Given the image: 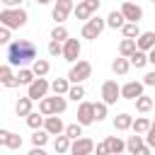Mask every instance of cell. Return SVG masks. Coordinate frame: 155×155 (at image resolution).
Here are the masks:
<instances>
[{"label":"cell","instance_id":"4fadbf2b","mask_svg":"<svg viewBox=\"0 0 155 155\" xmlns=\"http://www.w3.org/2000/svg\"><path fill=\"white\" fill-rule=\"evenodd\" d=\"M143 87H145L143 82H138V80H128V82L121 87V97H124V99H133V102H136L138 97H143Z\"/></svg>","mask_w":155,"mask_h":155},{"label":"cell","instance_id":"f907efd6","mask_svg":"<svg viewBox=\"0 0 155 155\" xmlns=\"http://www.w3.org/2000/svg\"><path fill=\"white\" fill-rule=\"evenodd\" d=\"M36 2H39V5H48L51 0H36Z\"/></svg>","mask_w":155,"mask_h":155},{"label":"cell","instance_id":"9c48e42d","mask_svg":"<svg viewBox=\"0 0 155 155\" xmlns=\"http://www.w3.org/2000/svg\"><path fill=\"white\" fill-rule=\"evenodd\" d=\"M94 121H97L94 119V104L92 102H80V107H78V124L80 126H90Z\"/></svg>","mask_w":155,"mask_h":155},{"label":"cell","instance_id":"484cf974","mask_svg":"<svg viewBox=\"0 0 155 155\" xmlns=\"http://www.w3.org/2000/svg\"><path fill=\"white\" fill-rule=\"evenodd\" d=\"M31 70H34V75H36V78H46V75H48V70H51V65H48V61H46V58H36V61L31 63Z\"/></svg>","mask_w":155,"mask_h":155},{"label":"cell","instance_id":"4dcf8cb0","mask_svg":"<svg viewBox=\"0 0 155 155\" xmlns=\"http://www.w3.org/2000/svg\"><path fill=\"white\" fill-rule=\"evenodd\" d=\"M121 34H124V39H138L143 31L138 29V24H136V22H126V24H124V29H121Z\"/></svg>","mask_w":155,"mask_h":155},{"label":"cell","instance_id":"277c9868","mask_svg":"<svg viewBox=\"0 0 155 155\" xmlns=\"http://www.w3.org/2000/svg\"><path fill=\"white\" fill-rule=\"evenodd\" d=\"M104 27H107V19H102V17H92V19H87L85 24H82V39H97L102 31H104Z\"/></svg>","mask_w":155,"mask_h":155},{"label":"cell","instance_id":"c3c4849f","mask_svg":"<svg viewBox=\"0 0 155 155\" xmlns=\"http://www.w3.org/2000/svg\"><path fill=\"white\" fill-rule=\"evenodd\" d=\"M29 155H46V150H44V148H31Z\"/></svg>","mask_w":155,"mask_h":155},{"label":"cell","instance_id":"f6af8a7d","mask_svg":"<svg viewBox=\"0 0 155 155\" xmlns=\"http://www.w3.org/2000/svg\"><path fill=\"white\" fill-rule=\"evenodd\" d=\"M143 85L153 87V85H155V73H145V75H143Z\"/></svg>","mask_w":155,"mask_h":155},{"label":"cell","instance_id":"83f0119b","mask_svg":"<svg viewBox=\"0 0 155 155\" xmlns=\"http://www.w3.org/2000/svg\"><path fill=\"white\" fill-rule=\"evenodd\" d=\"M70 36H68V29L63 27V24H56L53 29H51V41H58V44H65Z\"/></svg>","mask_w":155,"mask_h":155},{"label":"cell","instance_id":"7dc6e473","mask_svg":"<svg viewBox=\"0 0 155 155\" xmlns=\"http://www.w3.org/2000/svg\"><path fill=\"white\" fill-rule=\"evenodd\" d=\"M150 150H153V148H148V145H140V148H138L133 155H150Z\"/></svg>","mask_w":155,"mask_h":155},{"label":"cell","instance_id":"7a4b0ae2","mask_svg":"<svg viewBox=\"0 0 155 155\" xmlns=\"http://www.w3.org/2000/svg\"><path fill=\"white\" fill-rule=\"evenodd\" d=\"M27 19H29V15H27V10H22V7H17V10L5 7V10L0 12V22H2V27H7V29H19V27L27 24Z\"/></svg>","mask_w":155,"mask_h":155},{"label":"cell","instance_id":"ee69618b","mask_svg":"<svg viewBox=\"0 0 155 155\" xmlns=\"http://www.w3.org/2000/svg\"><path fill=\"white\" fill-rule=\"evenodd\" d=\"M0 44H7V46L12 44V41H10V29H7V27L0 29Z\"/></svg>","mask_w":155,"mask_h":155},{"label":"cell","instance_id":"d6a6232c","mask_svg":"<svg viewBox=\"0 0 155 155\" xmlns=\"http://www.w3.org/2000/svg\"><path fill=\"white\" fill-rule=\"evenodd\" d=\"M39 111L44 116H56V107H53V97H44L39 102Z\"/></svg>","mask_w":155,"mask_h":155},{"label":"cell","instance_id":"e0dca14e","mask_svg":"<svg viewBox=\"0 0 155 155\" xmlns=\"http://www.w3.org/2000/svg\"><path fill=\"white\" fill-rule=\"evenodd\" d=\"M0 82L5 87H17V75L12 73V65H2L0 68Z\"/></svg>","mask_w":155,"mask_h":155},{"label":"cell","instance_id":"ab89813d","mask_svg":"<svg viewBox=\"0 0 155 155\" xmlns=\"http://www.w3.org/2000/svg\"><path fill=\"white\" fill-rule=\"evenodd\" d=\"M107 107L109 104H104V102H94V119L97 121H104L107 119Z\"/></svg>","mask_w":155,"mask_h":155},{"label":"cell","instance_id":"5bb4252c","mask_svg":"<svg viewBox=\"0 0 155 155\" xmlns=\"http://www.w3.org/2000/svg\"><path fill=\"white\" fill-rule=\"evenodd\" d=\"M0 145H2V148H10V150H19V148H22V136L2 128V131H0Z\"/></svg>","mask_w":155,"mask_h":155},{"label":"cell","instance_id":"d6986e66","mask_svg":"<svg viewBox=\"0 0 155 155\" xmlns=\"http://www.w3.org/2000/svg\"><path fill=\"white\" fill-rule=\"evenodd\" d=\"M107 145H109V153L111 155H121L126 150V140H121L119 136H107Z\"/></svg>","mask_w":155,"mask_h":155},{"label":"cell","instance_id":"3957f363","mask_svg":"<svg viewBox=\"0 0 155 155\" xmlns=\"http://www.w3.org/2000/svg\"><path fill=\"white\" fill-rule=\"evenodd\" d=\"M90 75H92V63H90V61H78V63H73L70 70H68L70 85H82Z\"/></svg>","mask_w":155,"mask_h":155},{"label":"cell","instance_id":"f1b7e54d","mask_svg":"<svg viewBox=\"0 0 155 155\" xmlns=\"http://www.w3.org/2000/svg\"><path fill=\"white\" fill-rule=\"evenodd\" d=\"M36 80V75H34V70H29V68H19V73H17V85H31Z\"/></svg>","mask_w":155,"mask_h":155},{"label":"cell","instance_id":"ba28073f","mask_svg":"<svg viewBox=\"0 0 155 155\" xmlns=\"http://www.w3.org/2000/svg\"><path fill=\"white\" fill-rule=\"evenodd\" d=\"M119 97H121V87L116 85V80H107L102 85V102L104 104H116Z\"/></svg>","mask_w":155,"mask_h":155},{"label":"cell","instance_id":"8fae6325","mask_svg":"<svg viewBox=\"0 0 155 155\" xmlns=\"http://www.w3.org/2000/svg\"><path fill=\"white\" fill-rule=\"evenodd\" d=\"M121 15L126 17V22H140L143 19V7L140 5H136V2H131V0H126L124 5H121Z\"/></svg>","mask_w":155,"mask_h":155},{"label":"cell","instance_id":"bcb514c9","mask_svg":"<svg viewBox=\"0 0 155 155\" xmlns=\"http://www.w3.org/2000/svg\"><path fill=\"white\" fill-rule=\"evenodd\" d=\"M19 2H22V0H2V5H5V7H10V10H17V7H19Z\"/></svg>","mask_w":155,"mask_h":155},{"label":"cell","instance_id":"7bdbcfd3","mask_svg":"<svg viewBox=\"0 0 155 155\" xmlns=\"http://www.w3.org/2000/svg\"><path fill=\"white\" fill-rule=\"evenodd\" d=\"M145 145H148V148H155V126L145 133Z\"/></svg>","mask_w":155,"mask_h":155},{"label":"cell","instance_id":"836d02e7","mask_svg":"<svg viewBox=\"0 0 155 155\" xmlns=\"http://www.w3.org/2000/svg\"><path fill=\"white\" fill-rule=\"evenodd\" d=\"M48 136H51L48 131H41V128L34 131V133H31V143H34V148H44V145L48 143Z\"/></svg>","mask_w":155,"mask_h":155},{"label":"cell","instance_id":"d590c367","mask_svg":"<svg viewBox=\"0 0 155 155\" xmlns=\"http://www.w3.org/2000/svg\"><path fill=\"white\" fill-rule=\"evenodd\" d=\"M65 136L70 138V140H78V138H82V126L75 121V124H70V126H65Z\"/></svg>","mask_w":155,"mask_h":155},{"label":"cell","instance_id":"603a6c76","mask_svg":"<svg viewBox=\"0 0 155 155\" xmlns=\"http://www.w3.org/2000/svg\"><path fill=\"white\" fill-rule=\"evenodd\" d=\"M114 128H116V131H128V128H133V116H131V114H119V116H114Z\"/></svg>","mask_w":155,"mask_h":155},{"label":"cell","instance_id":"44dd1931","mask_svg":"<svg viewBox=\"0 0 155 155\" xmlns=\"http://www.w3.org/2000/svg\"><path fill=\"white\" fill-rule=\"evenodd\" d=\"M70 87H73V85H70V80H68V78H56V80L51 82V90H53L56 94H65V97H68Z\"/></svg>","mask_w":155,"mask_h":155},{"label":"cell","instance_id":"8992f818","mask_svg":"<svg viewBox=\"0 0 155 155\" xmlns=\"http://www.w3.org/2000/svg\"><path fill=\"white\" fill-rule=\"evenodd\" d=\"M48 90H51V82H48L46 78H36V80L27 87V97H31V99H39V102H41V99L46 97V92H48Z\"/></svg>","mask_w":155,"mask_h":155},{"label":"cell","instance_id":"db71d44e","mask_svg":"<svg viewBox=\"0 0 155 155\" xmlns=\"http://www.w3.org/2000/svg\"><path fill=\"white\" fill-rule=\"evenodd\" d=\"M56 155H58V153H56Z\"/></svg>","mask_w":155,"mask_h":155},{"label":"cell","instance_id":"f5cc1de1","mask_svg":"<svg viewBox=\"0 0 155 155\" xmlns=\"http://www.w3.org/2000/svg\"><path fill=\"white\" fill-rule=\"evenodd\" d=\"M150 2H155V0H150Z\"/></svg>","mask_w":155,"mask_h":155},{"label":"cell","instance_id":"2e32d148","mask_svg":"<svg viewBox=\"0 0 155 155\" xmlns=\"http://www.w3.org/2000/svg\"><path fill=\"white\" fill-rule=\"evenodd\" d=\"M136 44H138V51L150 53V51L155 48V31H143V34L136 39Z\"/></svg>","mask_w":155,"mask_h":155},{"label":"cell","instance_id":"1f68e13d","mask_svg":"<svg viewBox=\"0 0 155 155\" xmlns=\"http://www.w3.org/2000/svg\"><path fill=\"white\" fill-rule=\"evenodd\" d=\"M153 107H155V102H153V97H148V94H143V97L136 99V109H138L140 114H148Z\"/></svg>","mask_w":155,"mask_h":155},{"label":"cell","instance_id":"4316f807","mask_svg":"<svg viewBox=\"0 0 155 155\" xmlns=\"http://www.w3.org/2000/svg\"><path fill=\"white\" fill-rule=\"evenodd\" d=\"M70 138L63 133V136H56V140H53V148H56V153L58 155H65V153H70Z\"/></svg>","mask_w":155,"mask_h":155},{"label":"cell","instance_id":"7c38bea8","mask_svg":"<svg viewBox=\"0 0 155 155\" xmlns=\"http://www.w3.org/2000/svg\"><path fill=\"white\" fill-rule=\"evenodd\" d=\"M80 51H82V46H80L78 39H68V41L63 44V58H65L68 63H78Z\"/></svg>","mask_w":155,"mask_h":155},{"label":"cell","instance_id":"60d3db41","mask_svg":"<svg viewBox=\"0 0 155 155\" xmlns=\"http://www.w3.org/2000/svg\"><path fill=\"white\" fill-rule=\"evenodd\" d=\"M48 56H63V44L51 41V44H48Z\"/></svg>","mask_w":155,"mask_h":155},{"label":"cell","instance_id":"f546056e","mask_svg":"<svg viewBox=\"0 0 155 155\" xmlns=\"http://www.w3.org/2000/svg\"><path fill=\"white\" fill-rule=\"evenodd\" d=\"M44 124H46V119H44V114H41V111H31V114L27 116V126H29V128H34V131H39Z\"/></svg>","mask_w":155,"mask_h":155},{"label":"cell","instance_id":"6da1fadb","mask_svg":"<svg viewBox=\"0 0 155 155\" xmlns=\"http://www.w3.org/2000/svg\"><path fill=\"white\" fill-rule=\"evenodd\" d=\"M7 65H24L36 61V46L29 39H17L7 46Z\"/></svg>","mask_w":155,"mask_h":155},{"label":"cell","instance_id":"52a82bcc","mask_svg":"<svg viewBox=\"0 0 155 155\" xmlns=\"http://www.w3.org/2000/svg\"><path fill=\"white\" fill-rule=\"evenodd\" d=\"M70 12H75V5H73V0H56V5H53V19H56V24H63L65 19H68V15Z\"/></svg>","mask_w":155,"mask_h":155},{"label":"cell","instance_id":"b9f144b4","mask_svg":"<svg viewBox=\"0 0 155 155\" xmlns=\"http://www.w3.org/2000/svg\"><path fill=\"white\" fill-rule=\"evenodd\" d=\"M94 155H111V153H109V145H107V140L97 143V148H94Z\"/></svg>","mask_w":155,"mask_h":155},{"label":"cell","instance_id":"e575fe53","mask_svg":"<svg viewBox=\"0 0 155 155\" xmlns=\"http://www.w3.org/2000/svg\"><path fill=\"white\" fill-rule=\"evenodd\" d=\"M140 145H145L143 136H138V133H136V136H128V140H126V150H128L131 155H133V153H136V150H138Z\"/></svg>","mask_w":155,"mask_h":155},{"label":"cell","instance_id":"d4e9b609","mask_svg":"<svg viewBox=\"0 0 155 155\" xmlns=\"http://www.w3.org/2000/svg\"><path fill=\"white\" fill-rule=\"evenodd\" d=\"M111 70L116 73V75H126L128 70H131V58H114V63H111Z\"/></svg>","mask_w":155,"mask_h":155},{"label":"cell","instance_id":"681fc988","mask_svg":"<svg viewBox=\"0 0 155 155\" xmlns=\"http://www.w3.org/2000/svg\"><path fill=\"white\" fill-rule=\"evenodd\" d=\"M148 61H150V63H153V65H155V48H153V51H150V53H148Z\"/></svg>","mask_w":155,"mask_h":155},{"label":"cell","instance_id":"ffe728a7","mask_svg":"<svg viewBox=\"0 0 155 155\" xmlns=\"http://www.w3.org/2000/svg\"><path fill=\"white\" fill-rule=\"evenodd\" d=\"M136 51H138V44H136V39H124V41L119 44V53H121L124 58H131Z\"/></svg>","mask_w":155,"mask_h":155},{"label":"cell","instance_id":"7402d4cb","mask_svg":"<svg viewBox=\"0 0 155 155\" xmlns=\"http://www.w3.org/2000/svg\"><path fill=\"white\" fill-rule=\"evenodd\" d=\"M31 97H19L17 99V104H15V111H17V116H29L31 114Z\"/></svg>","mask_w":155,"mask_h":155},{"label":"cell","instance_id":"30bf717a","mask_svg":"<svg viewBox=\"0 0 155 155\" xmlns=\"http://www.w3.org/2000/svg\"><path fill=\"white\" fill-rule=\"evenodd\" d=\"M92 153H94V140L87 136L73 140V145H70V155H92Z\"/></svg>","mask_w":155,"mask_h":155},{"label":"cell","instance_id":"f35d334b","mask_svg":"<svg viewBox=\"0 0 155 155\" xmlns=\"http://www.w3.org/2000/svg\"><path fill=\"white\" fill-rule=\"evenodd\" d=\"M53 107H56V116H58V114H63V111H65V107H68L65 94H56V97H53Z\"/></svg>","mask_w":155,"mask_h":155},{"label":"cell","instance_id":"5b68a950","mask_svg":"<svg viewBox=\"0 0 155 155\" xmlns=\"http://www.w3.org/2000/svg\"><path fill=\"white\" fill-rule=\"evenodd\" d=\"M97 10H99V0H80V2L75 5V17L87 22V19L94 17Z\"/></svg>","mask_w":155,"mask_h":155},{"label":"cell","instance_id":"816d5d0a","mask_svg":"<svg viewBox=\"0 0 155 155\" xmlns=\"http://www.w3.org/2000/svg\"><path fill=\"white\" fill-rule=\"evenodd\" d=\"M153 126H155V121H153Z\"/></svg>","mask_w":155,"mask_h":155},{"label":"cell","instance_id":"ac0fdd59","mask_svg":"<svg viewBox=\"0 0 155 155\" xmlns=\"http://www.w3.org/2000/svg\"><path fill=\"white\" fill-rule=\"evenodd\" d=\"M124 24H126V17L121 15V10H119V12L111 10L109 17H107V27H109V29H124Z\"/></svg>","mask_w":155,"mask_h":155},{"label":"cell","instance_id":"cb8c5ba5","mask_svg":"<svg viewBox=\"0 0 155 155\" xmlns=\"http://www.w3.org/2000/svg\"><path fill=\"white\" fill-rule=\"evenodd\" d=\"M150 128H153V121H150L148 116H138V119L133 121V133H138V136H145Z\"/></svg>","mask_w":155,"mask_h":155},{"label":"cell","instance_id":"9a60e30c","mask_svg":"<svg viewBox=\"0 0 155 155\" xmlns=\"http://www.w3.org/2000/svg\"><path fill=\"white\" fill-rule=\"evenodd\" d=\"M44 131H48L51 136H63L65 133V126L61 121V116H46V124H44Z\"/></svg>","mask_w":155,"mask_h":155},{"label":"cell","instance_id":"8d00e7d4","mask_svg":"<svg viewBox=\"0 0 155 155\" xmlns=\"http://www.w3.org/2000/svg\"><path fill=\"white\" fill-rule=\"evenodd\" d=\"M145 63H150V61H148V53H145V51H136V53L131 56V65H136V68H143Z\"/></svg>","mask_w":155,"mask_h":155},{"label":"cell","instance_id":"74e56055","mask_svg":"<svg viewBox=\"0 0 155 155\" xmlns=\"http://www.w3.org/2000/svg\"><path fill=\"white\" fill-rule=\"evenodd\" d=\"M68 97H70L73 102H82V97H85V87H82V85H73L70 92H68Z\"/></svg>","mask_w":155,"mask_h":155}]
</instances>
